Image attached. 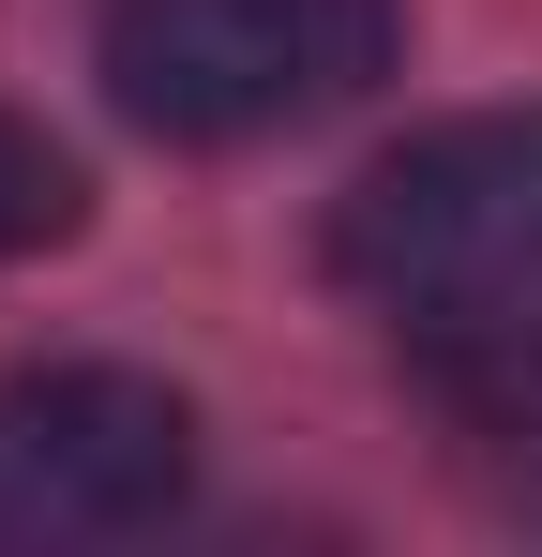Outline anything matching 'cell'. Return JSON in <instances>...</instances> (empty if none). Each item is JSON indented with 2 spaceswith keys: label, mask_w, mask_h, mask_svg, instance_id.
Listing matches in <instances>:
<instances>
[{
  "label": "cell",
  "mask_w": 542,
  "mask_h": 557,
  "mask_svg": "<svg viewBox=\"0 0 542 557\" xmlns=\"http://www.w3.org/2000/svg\"><path fill=\"white\" fill-rule=\"evenodd\" d=\"M332 286L392 332L542 317V106H452L332 196Z\"/></svg>",
  "instance_id": "cell-1"
},
{
  "label": "cell",
  "mask_w": 542,
  "mask_h": 557,
  "mask_svg": "<svg viewBox=\"0 0 542 557\" xmlns=\"http://www.w3.org/2000/svg\"><path fill=\"white\" fill-rule=\"evenodd\" d=\"M407 61V0H121L106 15V106L181 151H242L361 106Z\"/></svg>",
  "instance_id": "cell-2"
},
{
  "label": "cell",
  "mask_w": 542,
  "mask_h": 557,
  "mask_svg": "<svg viewBox=\"0 0 542 557\" xmlns=\"http://www.w3.org/2000/svg\"><path fill=\"white\" fill-rule=\"evenodd\" d=\"M196 497V407L136 362H30L0 376V557L136 543Z\"/></svg>",
  "instance_id": "cell-3"
},
{
  "label": "cell",
  "mask_w": 542,
  "mask_h": 557,
  "mask_svg": "<svg viewBox=\"0 0 542 557\" xmlns=\"http://www.w3.org/2000/svg\"><path fill=\"white\" fill-rule=\"evenodd\" d=\"M76 211H90L76 151H61L46 121H15V106H0V257H46V242H76Z\"/></svg>",
  "instance_id": "cell-4"
},
{
  "label": "cell",
  "mask_w": 542,
  "mask_h": 557,
  "mask_svg": "<svg viewBox=\"0 0 542 557\" xmlns=\"http://www.w3.org/2000/svg\"><path fill=\"white\" fill-rule=\"evenodd\" d=\"M482 422L513 437V482H528V512H542V317L497 347V376H482Z\"/></svg>",
  "instance_id": "cell-5"
}]
</instances>
